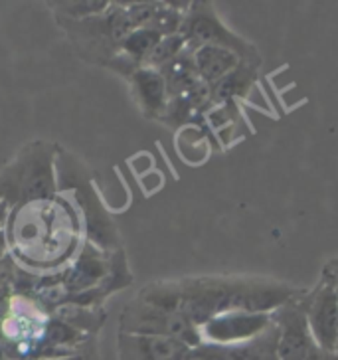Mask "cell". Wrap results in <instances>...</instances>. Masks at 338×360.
I'll return each mask as SVG.
<instances>
[{
  "mask_svg": "<svg viewBox=\"0 0 338 360\" xmlns=\"http://www.w3.org/2000/svg\"><path fill=\"white\" fill-rule=\"evenodd\" d=\"M169 283L172 309L198 328L226 311L273 313L303 291V287L267 277H188Z\"/></svg>",
  "mask_w": 338,
  "mask_h": 360,
  "instance_id": "6da1fadb",
  "label": "cell"
},
{
  "mask_svg": "<svg viewBox=\"0 0 338 360\" xmlns=\"http://www.w3.org/2000/svg\"><path fill=\"white\" fill-rule=\"evenodd\" d=\"M58 198V196H56ZM52 200L32 202L12 210V254L24 265H40L46 269L58 267L75 254V230L79 218L67 202L62 206Z\"/></svg>",
  "mask_w": 338,
  "mask_h": 360,
  "instance_id": "7a4b0ae2",
  "label": "cell"
},
{
  "mask_svg": "<svg viewBox=\"0 0 338 360\" xmlns=\"http://www.w3.org/2000/svg\"><path fill=\"white\" fill-rule=\"evenodd\" d=\"M56 170H58V192H65L72 196L75 212L84 222L87 244L96 245L97 250L105 254L123 250L119 228L101 200V194L97 191L93 174L87 169V165L72 153L60 148Z\"/></svg>",
  "mask_w": 338,
  "mask_h": 360,
  "instance_id": "3957f363",
  "label": "cell"
},
{
  "mask_svg": "<svg viewBox=\"0 0 338 360\" xmlns=\"http://www.w3.org/2000/svg\"><path fill=\"white\" fill-rule=\"evenodd\" d=\"M60 147L46 141H32L0 170V204L6 210L32 202L52 200L58 196V162Z\"/></svg>",
  "mask_w": 338,
  "mask_h": 360,
  "instance_id": "277c9868",
  "label": "cell"
},
{
  "mask_svg": "<svg viewBox=\"0 0 338 360\" xmlns=\"http://www.w3.org/2000/svg\"><path fill=\"white\" fill-rule=\"evenodd\" d=\"M180 34L188 44V48H198V46H220L233 52L243 64L261 68V53L254 44L243 40L242 36L230 30L212 2L206 0H196L188 4V11L184 14Z\"/></svg>",
  "mask_w": 338,
  "mask_h": 360,
  "instance_id": "5b68a950",
  "label": "cell"
},
{
  "mask_svg": "<svg viewBox=\"0 0 338 360\" xmlns=\"http://www.w3.org/2000/svg\"><path fill=\"white\" fill-rule=\"evenodd\" d=\"M119 333L176 339L188 345L190 349L202 345L200 328L190 323L182 313L152 307V305L138 301L137 297L133 301H129L121 311Z\"/></svg>",
  "mask_w": 338,
  "mask_h": 360,
  "instance_id": "8992f818",
  "label": "cell"
},
{
  "mask_svg": "<svg viewBox=\"0 0 338 360\" xmlns=\"http://www.w3.org/2000/svg\"><path fill=\"white\" fill-rule=\"evenodd\" d=\"M305 293L306 289H303L299 295L271 313L273 325L277 327L279 360H306L318 349L306 321Z\"/></svg>",
  "mask_w": 338,
  "mask_h": 360,
  "instance_id": "52a82bcc",
  "label": "cell"
},
{
  "mask_svg": "<svg viewBox=\"0 0 338 360\" xmlns=\"http://www.w3.org/2000/svg\"><path fill=\"white\" fill-rule=\"evenodd\" d=\"M305 311L313 339L320 350L337 352L338 345V287L320 271L315 285L306 289Z\"/></svg>",
  "mask_w": 338,
  "mask_h": 360,
  "instance_id": "ba28073f",
  "label": "cell"
},
{
  "mask_svg": "<svg viewBox=\"0 0 338 360\" xmlns=\"http://www.w3.org/2000/svg\"><path fill=\"white\" fill-rule=\"evenodd\" d=\"M273 325L271 313L252 311H226L200 327L202 342L216 347H233L261 337Z\"/></svg>",
  "mask_w": 338,
  "mask_h": 360,
  "instance_id": "9c48e42d",
  "label": "cell"
},
{
  "mask_svg": "<svg viewBox=\"0 0 338 360\" xmlns=\"http://www.w3.org/2000/svg\"><path fill=\"white\" fill-rule=\"evenodd\" d=\"M109 265H111V254H105V252L97 250L96 245L85 242L74 262L65 269H62L65 285L70 289L72 297L101 285L109 274Z\"/></svg>",
  "mask_w": 338,
  "mask_h": 360,
  "instance_id": "30bf717a",
  "label": "cell"
},
{
  "mask_svg": "<svg viewBox=\"0 0 338 360\" xmlns=\"http://www.w3.org/2000/svg\"><path fill=\"white\" fill-rule=\"evenodd\" d=\"M188 350V345L167 337H147L129 333H119L117 337L119 360H182Z\"/></svg>",
  "mask_w": 338,
  "mask_h": 360,
  "instance_id": "8fae6325",
  "label": "cell"
},
{
  "mask_svg": "<svg viewBox=\"0 0 338 360\" xmlns=\"http://www.w3.org/2000/svg\"><path fill=\"white\" fill-rule=\"evenodd\" d=\"M129 82H131L133 96L137 99L143 115L147 119H162L170 103L169 87L164 82V75L160 74L159 70L143 65L137 72H133Z\"/></svg>",
  "mask_w": 338,
  "mask_h": 360,
  "instance_id": "7c38bea8",
  "label": "cell"
},
{
  "mask_svg": "<svg viewBox=\"0 0 338 360\" xmlns=\"http://www.w3.org/2000/svg\"><path fill=\"white\" fill-rule=\"evenodd\" d=\"M192 50V62H194V70L200 77L202 84L208 87L218 84L226 75H230L233 70H238L242 60L230 50L220 48V46H198V48H190Z\"/></svg>",
  "mask_w": 338,
  "mask_h": 360,
  "instance_id": "4fadbf2b",
  "label": "cell"
},
{
  "mask_svg": "<svg viewBox=\"0 0 338 360\" xmlns=\"http://www.w3.org/2000/svg\"><path fill=\"white\" fill-rule=\"evenodd\" d=\"M257 77H259V68L242 62L232 74L226 75L218 84L210 85L212 103H233L235 99L245 97L255 85Z\"/></svg>",
  "mask_w": 338,
  "mask_h": 360,
  "instance_id": "5bb4252c",
  "label": "cell"
},
{
  "mask_svg": "<svg viewBox=\"0 0 338 360\" xmlns=\"http://www.w3.org/2000/svg\"><path fill=\"white\" fill-rule=\"evenodd\" d=\"M160 38L162 36L159 32H155L152 28H135L121 42L119 56L125 58L129 64H133L135 68H143L150 52L155 50V46L159 44Z\"/></svg>",
  "mask_w": 338,
  "mask_h": 360,
  "instance_id": "9a60e30c",
  "label": "cell"
},
{
  "mask_svg": "<svg viewBox=\"0 0 338 360\" xmlns=\"http://www.w3.org/2000/svg\"><path fill=\"white\" fill-rule=\"evenodd\" d=\"M56 317H60L65 321L67 325H72L77 328L79 333L87 335H96L99 328L103 327V321H105V311L101 309H91L84 307V305H75V303H67L64 307L56 309L53 311Z\"/></svg>",
  "mask_w": 338,
  "mask_h": 360,
  "instance_id": "2e32d148",
  "label": "cell"
},
{
  "mask_svg": "<svg viewBox=\"0 0 338 360\" xmlns=\"http://www.w3.org/2000/svg\"><path fill=\"white\" fill-rule=\"evenodd\" d=\"M58 12L60 18L67 20H85V18H96L105 14L111 8V2L107 0H60V2H48Z\"/></svg>",
  "mask_w": 338,
  "mask_h": 360,
  "instance_id": "e0dca14e",
  "label": "cell"
},
{
  "mask_svg": "<svg viewBox=\"0 0 338 360\" xmlns=\"http://www.w3.org/2000/svg\"><path fill=\"white\" fill-rule=\"evenodd\" d=\"M188 48V44L184 40L182 34H170V36H162L159 44L155 46V50L150 52L147 58L145 65L152 68V70H162L164 65H169L170 62H174L180 53Z\"/></svg>",
  "mask_w": 338,
  "mask_h": 360,
  "instance_id": "ac0fdd59",
  "label": "cell"
},
{
  "mask_svg": "<svg viewBox=\"0 0 338 360\" xmlns=\"http://www.w3.org/2000/svg\"><path fill=\"white\" fill-rule=\"evenodd\" d=\"M85 339L84 333H79L77 328L72 325H67L65 321L60 317L48 319V325H46V333H44V342L50 347V349H67V347H74L79 345Z\"/></svg>",
  "mask_w": 338,
  "mask_h": 360,
  "instance_id": "d6986e66",
  "label": "cell"
},
{
  "mask_svg": "<svg viewBox=\"0 0 338 360\" xmlns=\"http://www.w3.org/2000/svg\"><path fill=\"white\" fill-rule=\"evenodd\" d=\"M323 274H327L338 287V257H332L328 259L327 264L323 265ZM337 356H338V345H337Z\"/></svg>",
  "mask_w": 338,
  "mask_h": 360,
  "instance_id": "ffe728a7",
  "label": "cell"
},
{
  "mask_svg": "<svg viewBox=\"0 0 338 360\" xmlns=\"http://www.w3.org/2000/svg\"><path fill=\"white\" fill-rule=\"evenodd\" d=\"M44 360H97L96 354L91 352H85V354H79V352H67V354H62V356H52V359H44Z\"/></svg>",
  "mask_w": 338,
  "mask_h": 360,
  "instance_id": "44dd1931",
  "label": "cell"
},
{
  "mask_svg": "<svg viewBox=\"0 0 338 360\" xmlns=\"http://www.w3.org/2000/svg\"><path fill=\"white\" fill-rule=\"evenodd\" d=\"M306 360H338L337 352H327V350L317 349Z\"/></svg>",
  "mask_w": 338,
  "mask_h": 360,
  "instance_id": "7402d4cb",
  "label": "cell"
}]
</instances>
